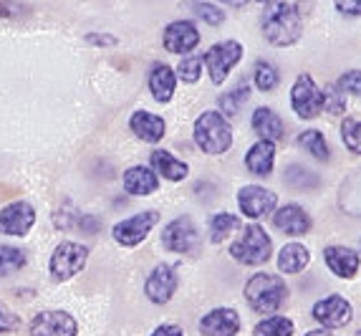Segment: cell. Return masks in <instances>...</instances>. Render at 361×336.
Wrapping results in <instances>:
<instances>
[{
  "mask_svg": "<svg viewBox=\"0 0 361 336\" xmlns=\"http://www.w3.org/2000/svg\"><path fill=\"white\" fill-rule=\"evenodd\" d=\"M276 203H278L276 192L265 190V187H260V185H245L238 192V205H240L243 215L253 217V220L273 212Z\"/></svg>",
  "mask_w": 361,
  "mask_h": 336,
  "instance_id": "obj_12",
  "label": "cell"
},
{
  "mask_svg": "<svg viewBox=\"0 0 361 336\" xmlns=\"http://www.w3.org/2000/svg\"><path fill=\"white\" fill-rule=\"evenodd\" d=\"M288 296V286L281 276L273 273H255L245 283V299L255 313H273Z\"/></svg>",
  "mask_w": 361,
  "mask_h": 336,
  "instance_id": "obj_3",
  "label": "cell"
},
{
  "mask_svg": "<svg viewBox=\"0 0 361 336\" xmlns=\"http://www.w3.org/2000/svg\"><path fill=\"white\" fill-rule=\"evenodd\" d=\"M356 336H361V331H359V334H356Z\"/></svg>",
  "mask_w": 361,
  "mask_h": 336,
  "instance_id": "obj_45",
  "label": "cell"
},
{
  "mask_svg": "<svg viewBox=\"0 0 361 336\" xmlns=\"http://www.w3.org/2000/svg\"><path fill=\"white\" fill-rule=\"evenodd\" d=\"M81 217H84L81 212L66 208V210H59L54 215V225L59 230H71V228H78V225H81Z\"/></svg>",
  "mask_w": 361,
  "mask_h": 336,
  "instance_id": "obj_39",
  "label": "cell"
},
{
  "mask_svg": "<svg viewBox=\"0 0 361 336\" xmlns=\"http://www.w3.org/2000/svg\"><path fill=\"white\" fill-rule=\"evenodd\" d=\"M336 86L343 91V94L361 96V71H359V68H354V71L341 73V78H338V84H336Z\"/></svg>",
  "mask_w": 361,
  "mask_h": 336,
  "instance_id": "obj_38",
  "label": "cell"
},
{
  "mask_svg": "<svg viewBox=\"0 0 361 336\" xmlns=\"http://www.w3.org/2000/svg\"><path fill=\"white\" fill-rule=\"evenodd\" d=\"M202 336H235L240 331V316L235 308H215L200 318Z\"/></svg>",
  "mask_w": 361,
  "mask_h": 336,
  "instance_id": "obj_16",
  "label": "cell"
},
{
  "mask_svg": "<svg viewBox=\"0 0 361 336\" xmlns=\"http://www.w3.org/2000/svg\"><path fill=\"white\" fill-rule=\"evenodd\" d=\"M195 142L205 155H225L233 147V126L220 112H202L195 121Z\"/></svg>",
  "mask_w": 361,
  "mask_h": 336,
  "instance_id": "obj_2",
  "label": "cell"
},
{
  "mask_svg": "<svg viewBox=\"0 0 361 336\" xmlns=\"http://www.w3.org/2000/svg\"><path fill=\"white\" fill-rule=\"evenodd\" d=\"M341 139L346 144V150H351L354 155H361V121L346 116L341 124Z\"/></svg>",
  "mask_w": 361,
  "mask_h": 336,
  "instance_id": "obj_34",
  "label": "cell"
},
{
  "mask_svg": "<svg viewBox=\"0 0 361 336\" xmlns=\"http://www.w3.org/2000/svg\"><path fill=\"white\" fill-rule=\"evenodd\" d=\"M321 94H324V109L329 114H346V96L341 94V89L336 84H326V89Z\"/></svg>",
  "mask_w": 361,
  "mask_h": 336,
  "instance_id": "obj_33",
  "label": "cell"
},
{
  "mask_svg": "<svg viewBox=\"0 0 361 336\" xmlns=\"http://www.w3.org/2000/svg\"><path fill=\"white\" fill-rule=\"evenodd\" d=\"M290 107L301 119H316L324 112V94L308 73H301L295 78L293 89H290Z\"/></svg>",
  "mask_w": 361,
  "mask_h": 336,
  "instance_id": "obj_7",
  "label": "cell"
},
{
  "mask_svg": "<svg viewBox=\"0 0 361 336\" xmlns=\"http://www.w3.org/2000/svg\"><path fill=\"white\" fill-rule=\"evenodd\" d=\"M263 33L273 46H290L303 33V16L295 3H268L263 16Z\"/></svg>",
  "mask_w": 361,
  "mask_h": 336,
  "instance_id": "obj_1",
  "label": "cell"
},
{
  "mask_svg": "<svg viewBox=\"0 0 361 336\" xmlns=\"http://www.w3.org/2000/svg\"><path fill=\"white\" fill-rule=\"evenodd\" d=\"M152 167L157 169V174H162V177H167V180H172V182L185 180L187 172H190L187 162H182L172 152H164V150L152 152Z\"/></svg>",
  "mask_w": 361,
  "mask_h": 336,
  "instance_id": "obj_24",
  "label": "cell"
},
{
  "mask_svg": "<svg viewBox=\"0 0 361 336\" xmlns=\"http://www.w3.org/2000/svg\"><path fill=\"white\" fill-rule=\"evenodd\" d=\"M276 164V144L273 142H255L245 155V167L255 174V177H268Z\"/></svg>",
  "mask_w": 361,
  "mask_h": 336,
  "instance_id": "obj_20",
  "label": "cell"
},
{
  "mask_svg": "<svg viewBox=\"0 0 361 336\" xmlns=\"http://www.w3.org/2000/svg\"><path fill=\"white\" fill-rule=\"evenodd\" d=\"M235 228H240V220L235 215H230V212H217V215H212V220H210L212 243H223Z\"/></svg>",
  "mask_w": 361,
  "mask_h": 336,
  "instance_id": "obj_29",
  "label": "cell"
},
{
  "mask_svg": "<svg viewBox=\"0 0 361 336\" xmlns=\"http://www.w3.org/2000/svg\"><path fill=\"white\" fill-rule=\"evenodd\" d=\"M129 129H132L139 139L154 144V142H159V139H164L167 124H164L162 116L152 114V112H134L132 119H129Z\"/></svg>",
  "mask_w": 361,
  "mask_h": 336,
  "instance_id": "obj_18",
  "label": "cell"
},
{
  "mask_svg": "<svg viewBox=\"0 0 361 336\" xmlns=\"http://www.w3.org/2000/svg\"><path fill=\"white\" fill-rule=\"evenodd\" d=\"M324 260H326V265L331 268L334 276H338V278H354L361 263L359 256L346 246H329L324 251Z\"/></svg>",
  "mask_w": 361,
  "mask_h": 336,
  "instance_id": "obj_17",
  "label": "cell"
},
{
  "mask_svg": "<svg viewBox=\"0 0 361 336\" xmlns=\"http://www.w3.org/2000/svg\"><path fill=\"white\" fill-rule=\"evenodd\" d=\"M293 321L286 316H268L255 326V336H293Z\"/></svg>",
  "mask_w": 361,
  "mask_h": 336,
  "instance_id": "obj_28",
  "label": "cell"
},
{
  "mask_svg": "<svg viewBox=\"0 0 361 336\" xmlns=\"http://www.w3.org/2000/svg\"><path fill=\"white\" fill-rule=\"evenodd\" d=\"M283 180L293 187H316L319 185V177H316L313 172H308L306 167H301V164H290V167L286 169Z\"/></svg>",
  "mask_w": 361,
  "mask_h": 336,
  "instance_id": "obj_36",
  "label": "cell"
},
{
  "mask_svg": "<svg viewBox=\"0 0 361 336\" xmlns=\"http://www.w3.org/2000/svg\"><path fill=\"white\" fill-rule=\"evenodd\" d=\"M28 263L25 253L16 246H0V276H13Z\"/></svg>",
  "mask_w": 361,
  "mask_h": 336,
  "instance_id": "obj_27",
  "label": "cell"
},
{
  "mask_svg": "<svg viewBox=\"0 0 361 336\" xmlns=\"http://www.w3.org/2000/svg\"><path fill=\"white\" fill-rule=\"evenodd\" d=\"M273 225L288 235H303L311 230V217L298 205H286L273 215Z\"/></svg>",
  "mask_w": 361,
  "mask_h": 336,
  "instance_id": "obj_19",
  "label": "cell"
},
{
  "mask_svg": "<svg viewBox=\"0 0 361 336\" xmlns=\"http://www.w3.org/2000/svg\"><path fill=\"white\" fill-rule=\"evenodd\" d=\"M308 263H311V253L301 243H288L278 253V268L283 273H301Z\"/></svg>",
  "mask_w": 361,
  "mask_h": 336,
  "instance_id": "obj_25",
  "label": "cell"
},
{
  "mask_svg": "<svg viewBox=\"0 0 361 336\" xmlns=\"http://www.w3.org/2000/svg\"><path fill=\"white\" fill-rule=\"evenodd\" d=\"M177 291V273L172 265H157L145 283V294L154 304H167Z\"/></svg>",
  "mask_w": 361,
  "mask_h": 336,
  "instance_id": "obj_15",
  "label": "cell"
},
{
  "mask_svg": "<svg viewBox=\"0 0 361 336\" xmlns=\"http://www.w3.org/2000/svg\"><path fill=\"white\" fill-rule=\"evenodd\" d=\"M89 41H94V43H109V46H111V43H116L114 38H106V36H104V38H99V36H89Z\"/></svg>",
  "mask_w": 361,
  "mask_h": 336,
  "instance_id": "obj_43",
  "label": "cell"
},
{
  "mask_svg": "<svg viewBox=\"0 0 361 336\" xmlns=\"http://www.w3.org/2000/svg\"><path fill=\"white\" fill-rule=\"evenodd\" d=\"M253 132L258 134L263 142H281L286 134V126H283V119L268 107H260L255 109L253 114Z\"/></svg>",
  "mask_w": 361,
  "mask_h": 336,
  "instance_id": "obj_21",
  "label": "cell"
},
{
  "mask_svg": "<svg viewBox=\"0 0 361 336\" xmlns=\"http://www.w3.org/2000/svg\"><path fill=\"white\" fill-rule=\"evenodd\" d=\"M341 210L361 217V169H356L341 187Z\"/></svg>",
  "mask_w": 361,
  "mask_h": 336,
  "instance_id": "obj_26",
  "label": "cell"
},
{
  "mask_svg": "<svg viewBox=\"0 0 361 336\" xmlns=\"http://www.w3.org/2000/svg\"><path fill=\"white\" fill-rule=\"evenodd\" d=\"M175 86H177V78H175V71L164 64H157L149 73V91L159 104H167L175 94Z\"/></svg>",
  "mask_w": 361,
  "mask_h": 336,
  "instance_id": "obj_23",
  "label": "cell"
},
{
  "mask_svg": "<svg viewBox=\"0 0 361 336\" xmlns=\"http://www.w3.org/2000/svg\"><path fill=\"white\" fill-rule=\"evenodd\" d=\"M20 326V316L13 313L8 306L0 304V334H8V331H16Z\"/></svg>",
  "mask_w": 361,
  "mask_h": 336,
  "instance_id": "obj_40",
  "label": "cell"
},
{
  "mask_svg": "<svg viewBox=\"0 0 361 336\" xmlns=\"http://www.w3.org/2000/svg\"><path fill=\"white\" fill-rule=\"evenodd\" d=\"M78 326L66 311H41L30 321V336H76Z\"/></svg>",
  "mask_w": 361,
  "mask_h": 336,
  "instance_id": "obj_13",
  "label": "cell"
},
{
  "mask_svg": "<svg viewBox=\"0 0 361 336\" xmlns=\"http://www.w3.org/2000/svg\"><path fill=\"white\" fill-rule=\"evenodd\" d=\"M152 336H185V334H182V329L177 324H164V326H157Z\"/></svg>",
  "mask_w": 361,
  "mask_h": 336,
  "instance_id": "obj_41",
  "label": "cell"
},
{
  "mask_svg": "<svg viewBox=\"0 0 361 336\" xmlns=\"http://www.w3.org/2000/svg\"><path fill=\"white\" fill-rule=\"evenodd\" d=\"M271 251H273V240L260 225H247L240 238L230 246V256L238 263H245V265L265 263V260L271 258Z\"/></svg>",
  "mask_w": 361,
  "mask_h": 336,
  "instance_id": "obj_4",
  "label": "cell"
},
{
  "mask_svg": "<svg viewBox=\"0 0 361 336\" xmlns=\"http://www.w3.org/2000/svg\"><path fill=\"white\" fill-rule=\"evenodd\" d=\"M192 11H197V16L202 20H207V23H212V25H220L225 20V13L220 11L217 6H212V3H192Z\"/></svg>",
  "mask_w": 361,
  "mask_h": 336,
  "instance_id": "obj_37",
  "label": "cell"
},
{
  "mask_svg": "<svg viewBox=\"0 0 361 336\" xmlns=\"http://www.w3.org/2000/svg\"><path fill=\"white\" fill-rule=\"evenodd\" d=\"M86 260H89V248L73 243V240H63L51 256V276L56 281H68L84 270Z\"/></svg>",
  "mask_w": 361,
  "mask_h": 336,
  "instance_id": "obj_5",
  "label": "cell"
},
{
  "mask_svg": "<svg viewBox=\"0 0 361 336\" xmlns=\"http://www.w3.org/2000/svg\"><path fill=\"white\" fill-rule=\"evenodd\" d=\"M162 246L172 253H182V256H197L200 253V233L195 228L192 217L180 215L172 220L162 233Z\"/></svg>",
  "mask_w": 361,
  "mask_h": 336,
  "instance_id": "obj_6",
  "label": "cell"
},
{
  "mask_svg": "<svg viewBox=\"0 0 361 336\" xmlns=\"http://www.w3.org/2000/svg\"><path fill=\"white\" fill-rule=\"evenodd\" d=\"M247 96H250V89H247V84H238L233 91H230V94L220 96V99H217V104L223 107V112L228 116H235L238 112H240L243 104L247 102Z\"/></svg>",
  "mask_w": 361,
  "mask_h": 336,
  "instance_id": "obj_31",
  "label": "cell"
},
{
  "mask_svg": "<svg viewBox=\"0 0 361 336\" xmlns=\"http://www.w3.org/2000/svg\"><path fill=\"white\" fill-rule=\"evenodd\" d=\"M177 73L185 84H195L202 76V56H185L177 66Z\"/></svg>",
  "mask_w": 361,
  "mask_h": 336,
  "instance_id": "obj_35",
  "label": "cell"
},
{
  "mask_svg": "<svg viewBox=\"0 0 361 336\" xmlns=\"http://www.w3.org/2000/svg\"><path fill=\"white\" fill-rule=\"evenodd\" d=\"M121 182H124V190H127L129 195H137V198L152 195V192H157V187H159L157 174L152 172L149 167H145V164L129 167L127 172H124V177H121Z\"/></svg>",
  "mask_w": 361,
  "mask_h": 336,
  "instance_id": "obj_22",
  "label": "cell"
},
{
  "mask_svg": "<svg viewBox=\"0 0 361 336\" xmlns=\"http://www.w3.org/2000/svg\"><path fill=\"white\" fill-rule=\"evenodd\" d=\"M162 43L169 54H177V56L190 54L200 43V30L195 28V23H190V20H175V23H169L167 28H164Z\"/></svg>",
  "mask_w": 361,
  "mask_h": 336,
  "instance_id": "obj_14",
  "label": "cell"
},
{
  "mask_svg": "<svg viewBox=\"0 0 361 336\" xmlns=\"http://www.w3.org/2000/svg\"><path fill=\"white\" fill-rule=\"evenodd\" d=\"M36 222V210L33 205L25 200H16V203L6 205L0 210V233L13 235V238H23Z\"/></svg>",
  "mask_w": 361,
  "mask_h": 336,
  "instance_id": "obj_11",
  "label": "cell"
},
{
  "mask_svg": "<svg viewBox=\"0 0 361 336\" xmlns=\"http://www.w3.org/2000/svg\"><path fill=\"white\" fill-rule=\"evenodd\" d=\"M243 59V46L238 41H225V43H215V46L202 56L210 73L212 84H223L228 73L233 71V66Z\"/></svg>",
  "mask_w": 361,
  "mask_h": 336,
  "instance_id": "obj_8",
  "label": "cell"
},
{
  "mask_svg": "<svg viewBox=\"0 0 361 336\" xmlns=\"http://www.w3.org/2000/svg\"><path fill=\"white\" fill-rule=\"evenodd\" d=\"M255 86H258L260 91H273L278 86V71L273 64H268V61H258L255 64Z\"/></svg>",
  "mask_w": 361,
  "mask_h": 336,
  "instance_id": "obj_32",
  "label": "cell"
},
{
  "mask_svg": "<svg viewBox=\"0 0 361 336\" xmlns=\"http://www.w3.org/2000/svg\"><path fill=\"white\" fill-rule=\"evenodd\" d=\"M313 318L319 321L324 329H341V326H346L351 321V316H354V308H351V304L343 296H326V299L316 301L311 308Z\"/></svg>",
  "mask_w": 361,
  "mask_h": 336,
  "instance_id": "obj_9",
  "label": "cell"
},
{
  "mask_svg": "<svg viewBox=\"0 0 361 336\" xmlns=\"http://www.w3.org/2000/svg\"><path fill=\"white\" fill-rule=\"evenodd\" d=\"M157 220H159V215H157L154 210L139 212V215H132V217H127V220L116 222L111 235H114L116 243L124 248L139 246V243L149 235V230L157 225Z\"/></svg>",
  "mask_w": 361,
  "mask_h": 336,
  "instance_id": "obj_10",
  "label": "cell"
},
{
  "mask_svg": "<svg viewBox=\"0 0 361 336\" xmlns=\"http://www.w3.org/2000/svg\"><path fill=\"white\" fill-rule=\"evenodd\" d=\"M336 8L341 13H349V16H361V3H351V0H346V3H343V0H338Z\"/></svg>",
  "mask_w": 361,
  "mask_h": 336,
  "instance_id": "obj_42",
  "label": "cell"
},
{
  "mask_svg": "<svg viewBox=\"0 0 361 336\" xmlns=\"http://www.w3.org/2000/svg\"><path fill=\"white\" fill-rule=\"evenodd\" d=\"M306 336H334V334L329 329H316V331H308Z\"/></svg>",
  "mask_w": 361,
  "mask_h": 336,
  "instance_id": "obj_44",
  "label": "cell"
},
{
  "mask_svg": "<svg viewBox=\"0 0 361 336\" xmlns=\"http://www.w3.org/2000/svg\"><path fill=\"white\" fill-rule=\"evenodd\" d=\"M298 142H301L303 150L316 157V160H329V144H326V137L319 129H306V132L298 137Z\"/></svg>",
  "mask_w": 361,
  "mask_h": 336,
  "instance_id": "obj_30",
  "label": "cell"
}]
</instances>
